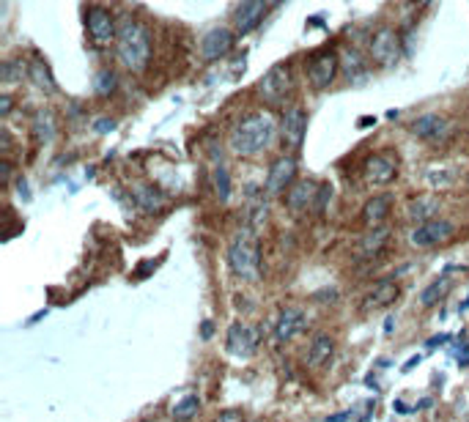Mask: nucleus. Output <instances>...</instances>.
<instances>
[{"label": "nucleus", "mask_w": 469, "mask_h": 422, "mask_svg": "<svg viewBox=\"0 0 469 422\" xmlns=\"http://www.w3.org/2000/svg\"><path fill=\"white\" fill-rule=\"evenodd\" d=\"M335 354V337L327 334V332H319L308 348V365L310 368H324L329 359Z\"/></svg>", "instance_id": "nucleus-19"}, {"label": "nucleus", "mask_w": 469, "mask_h": 422, "mask_svg": "<svg viewBox=\"0 0 469 422\" xmlns=\"http://www.w3.org/2000/svg\"><path fill=\"white\" fill-rule=\"evenodd\" d=\"M363 176L371 187H384L390 181H395L398 176V159L392 151H379V154H371L363 165Z\"/></svg>", "instance_id": "nucleus-6"}, {"label": "nucleus", "mask_w": 469, "mask_h": 422, "mask_svg": "<svg viewBox=\"0 0 469 422\" xmlns=\"http://www.w3.org/2000/svg\"><path fill=\"white\" fill-rule=\"evenodd\" d=\"M86 25H88V36H91V42H94L96 47H110V44H116V39H118V25H116V19H113V14H110L107 8H102V6L88 8Z\"/></svg>", "instance_id": "nucleus-5"}, {"label": "nucleus", "mask_w": 469, "mask_h": 422, "mask_svg": "<svg viewBox=\"0 0 469 422\" xmlns=\"http://www.w3.org/2000/svg\"><path fill=\"white\" fill-rule=\"evenodd\" d=\"M214 187H217L220 200H228V195H231V176H228V170L223 165L214 170Z\"/></svg>", "instance_id": "nucleus-28"}, {"label": "nucleus", "mask_w": 469, "mask_h": 422, "mask_svg": "<svg viewBox=\"0 0 469 422\" xmlns=\"http://www.w3.org/2000/svg\"><path fill=\"white\" fill-rule=\"evenodd\" d=\"M28 80H33V86L36 88H42V91H47L52 94L58 86H55V80H52V72H49V66L42 60V58H33L31 63H28Z\"/></svg>", "instance_id": "nucleus-23"}, {"label": "nucleus", "mask_w": 469, "mask_h": 422, "mask_svg": "<svg viewBox=\"0 0 469 422\" xmlns=\"http://www.w3.org/2000/svg\"><path fill=\"white\" fill-rule=\"evenodd\" d=\"M447 288H450V277H442V280L431 282V285L422 291L420 305H422V307H431V305H436V302H439V299L447 293Z\"/></svg>", "instance_id": "nucleus-26"}, {"label": "nucleus", "mask_w": 469, "mask_h": 422, "mask_svg": "<svg viewBox=\"0 0 469 422\" xmlns=\"http://www.w3.org/2000/svg\"><path fill=\"white\" fill-rule=\"evenodd\" d=\"M94 88H96V94H102V96H107L113 88H116V74L113 72H99L96 74V83H94Z\"/></svg>", "instance_id": "nucleus-29"}, {"label": "nucleus", "mask_w": 469, "mask_h": 422, "mask_svg": "<svg viewBox=\"0 0 469 422\" xmlns=\"http://www.w3.org/2000/svg\"><path fill=\"white\" fill-rule=\"evenodd\" d=\"M308 327V318H305V313L302 310H296V307H285L280 313V318H278V327H275V337L285 343V340H291V337H296L302 329Z\"/></svg>", "instance_id": "nucleus-18"}, {"label": "nucleus", "mask_w": 469, "mask_h": 422, "mask_svg": "<svg viewBox=\"0 0 469 422\" xmlns=\"http://www.w3.org/2000/svg\"><path fill=\"white\" fill-rule=\"evenodd\" d=\"M412 132H415L420 140L439 145V143L450 140V135H453V124H450L447 118L436 115V113H428V115H420V118L412 124Z\"/></svg>", "instance_id": "nucleus-9"}, {"label": "nucleus", "mask_w": 469, "mask_h": 422, "mask_svg": "<svg viewBox=\"0 0 469 422\" xmlns=\"http://www.w3.org/2000/svg\"><path fill=\"white\" fill-rule=\"evenodd\" d=\"M217 422H244V417H241L236 409H228V412H223V414L217 417Z\"/></svg>", "instance_id": "nucleus-30"}, {"label": "nucleus", "mask_w": 469, "mask_h": 422, "mask_svg": "<svg viewBox=\"0 0 469 422\" xmlns=\"http://www.w3.org/2000/svg\"><path fill=\"white\" fill-rule=\"evenodd\" d=\"M453 234H456L453 222H447V220H428V222H420L412 231L409 241L415 247H436V244H445L447 238H453Z\"/></svg>", "instance_id": "nucleus-10"}, {"label": "nucleus", "mask_w": 469, "mask_h": 422, "mask_svg": "<svg viewBox=\"0 0 469 422\" xmlns=\"http://www.w3.org/2000/svg\"><path fill=\"white\" fill-rule=\"evenodd\" d=\"M291 88H294V80H291V66L288 63H275L258 83V94L267 104L278 107L283 104L288 96H291Z\"/></svg>", "instance_id": "nucleus-4"}, {"label": "nucleus", "mask_w": 469, "mask_h": 422, "mask_svg": "<svg viewBox=\"0 0 469 422\" xmlns=\"http://www.w3.org/2000/svg\"><path fill=\"white\" fill-rule=\"evenodd\" d=\"M296 179V159L294 156H280L272 162L269 176H267V192L269 195H283Z\"/></svg>", "instance_id": "nucleus-12"}, {"label": "nucleus", "mask_w": 469, "mask_h": 422, "mask_svg": "<svg viewBox=\"0 0 469 422\" xmlns=\"http://www.w3.org/2000/svg\"><path fill=\"white\" fill-rule=\"evenodd\" d=\"M267 8H269V0H241L234 17L236 33H239V36H247L250 31H255V28L264 22Z\"/></svg>", "instance_id": "nucleus-11"}, {"label": "nucleus", "mask_w": 469, "mask_h": 422, "mask_svg": "<svg viewBox=\"0 0 469 422\" xmlns=\"http://www.w3.org/2000/svg\"><path fill=\"white\" fill-rule=\"evenodd\" d=\"M116 55H118L124 69H129L135 74L145 72V66L151 63V31L138 19L124 17L121 25H118Z\"/></svg>", "instance_id": "nucleus-2"}, {"label": "nucleus", "mask_w": 469, "mask_h": 422, "mask_svg": "<svg viewBox=\"0 0 469 422\" xmlns=\"http://www.w3.org/2000/svg\"><path fill=\"white\" fill-rule=\"evenodd\" d=\"M55 135V127H52V113H39L36 115V138L39 140L49 143Z\"/></svg>", "instance_id": "nucleus-27"}, {"label": "nucleus", "mask_w": 469, "mask_h": 422, "mask_svg": "<svg viewBox=\"0 0 469 422\" xmlns=\"http://www.w3.org/2000/svg\"><path fill=\"white\" fill-rule=\"evenodd\" d=\"M398 296H401V288H398V282H395V280L376 282L374 288L365 293L363 310H365V313H371V310H384V307H390V305H392Z\"/></svg>", "instance_id": "nucleus-17"}, {"label": "nucleus", "mask_w": 469, "mask_h": 422, "mask_svg": "<svg viewBox=\"0 0 469 422\" xmlns=\"http://www.w3.org/2000/svg\"><path fill=\"white\" fill-rule=\"evenodd\" d=\"M269 3H280V0H269Z\"/></svg>", "instance_id": "nucleus-32"}, {"label": "nucleus", "mask_w": 469, "mask_h": 422, "mask_svg": "<svg viewBox=\"0 0 469 422\" xmlns=\"http://www.w3.org/2000/svg\"><path fill=\"white\" fill-rule=\"evenodd\" d=\"M368 52H371V60L379 63V66H392L401 55V44H398V33L392 28H379L374 36H371V44H368Z\"/></svg>", "instance_id": "nucleus-7"}, {"label": "nucleus", "mask_w": 469, "mask_h": 422, "mask_svg": "<svg viewBox=\"0 0 469 422\" xmlns=\"http://www.w3.org/2000/svg\"><path fill=\"white\" fill-rule=\"evenodd\" d=\"M337 69H340V60L332 49H324V52H316L308 63V80L313 88H327L332 86V80L337 77Z\"/></svg>", "instance_id": "nucleus-8"}, {"label": "nucleus", "mask_w": 469, "mask_h": 422, "mask_svg": "<svg viewBox=\"0 0 469 422\" xmlns=\"http://www.w3.org/2000/svg\"><path fill=\"white\" fill-rule=\"evenodd\" d=\"M132 197H135L138 209L148 211V214L159 211V209L168 203V197L162 195V189L151 187V184H138V187H132Z\"/></svg>", "instance_id": "nucleus-22"}, {"label": "nucleus", "mask_w": 469, "mask_h": 422, "mask_svg": "<svg viewBox=\"0 0 469 422\" xmlns=\"http://www.w3.org/2000/svg\"><path fill=\"white\" fill-rule=\"evenodd\" d=\"M439 211V203L434 197H418L412 206H409V217L418 220V222H428L434 220V214Z\"/></svg>", "instance_id": "nucleus-25"}, {"label": "nucleus", "mask_w": 469, "mask_h": 422, "mask_svg": "<svg viewBox=\"0 0 469 422\" xmlns=\"http://www.w3.org/2000/svg\"><path fill=\"white\" fill-rule=\"evenodd\" d=\"M198 412H200V398H198V395H187V398H182V400L170 409V417L176 422H189Z\"/></svg>", "instance_id": "nucleus-24"}, {"label": "nucleus", "mask_w": 469, "mask_h": 422, "mask_svg": "<svg viewBox=\"0 0 469 422\" xmlns=\"http://www.w3.org/2000/svg\"><path fill=\"white\" fill-rule=\"evenodd\" d=\"M234 42H236L234 31H228V28H212L203 36V42H200V52H203L206 60H220V58H225L234 49Z\"/></svg>", "instance_id": "nucleus-15"}, {"label": "nucleus", "mask_w": 469, "mask_h": 422, "mask_svg": "<svg viewBox=\"0 0 469 422\" xmlns=\"http://www.w3.org/2000/svg\"><path fill=\"white\" fill-rule=\"evenodd\" d=\"M228 266L239 280H258L261 277V250H258V238L250 228L239 231L228 247Z\"/></svg>", "instance_id": "nucleus-3"}, {"label": "nucleus", "mask_w": 469, "mask_h": 422, "mask_svg": "<svg viewBox=\"0 0 469 422\" xmlns=\"http://www.w3.org/2000/svg\"><path fill=\"white\" fill-rule=\"evenodd\" d=\"M319 189H321V184H316V181H296V184H291L288 192H285V206H288L294 214H302V211H308V209H316Z\"/></svg>", "instance_id": "nucleus-14"}, {"label": "nucleus", "mask_w": 469, "mask_h": 422, "mask_svg": "<svg viewBox=\"0 0 469 422\" xmlns=\"http://www.w3.org/2000/svg\"><path fill=\"white\" fill-rule=\"evenodd\" d=\"M225 343H228V351H231V354H236V357H250V354H255V348H258V332L253 327H247V324H231Z\"/></svg>", "instance_id": "nucleus-16"}, {"label": "nucleus", "mask_w": 469, "mask_h": 422, "mask_svg": "<svg viewBox=\"0 0 469 422\" xmlns=\"http://www.w3.org/2000/svg\"><path fill=\"white\" fill-rule=\"evenodd\" d=\"M387 241H390V228H384V225L368 228V234L363 236L360 244H357V255L360 258H376L387 247Z\"/></svg>", "instance_id": "nucleus-20"}, {"label": "nucleus", "mask_w": 469, "mask_h": 422, "mask_svg": "<svg viewBox=\"0 0 469 422\" xmlns=\"http://www.w3.org/2000/svg\"><path fill=\"white\" fill-rule=\"evenodd\" d=\"M280 132L283 140L288 143L291 148H299L305 143V132H308V113L302 107H288L283 113Z\"/></svg>", "instance_id": "nucleus-13"}, {"label": "nucleus", "mask_w": 469, "mask_h": 422, "mask_svg": "<svg viewBox=\"0 0 469 422\" xmlns=\"http://www.w3.org/2000/svg\"><path fill=\"white\" fill-rule=\"evenodd\" d=\"M0 102H3V104H0V113H3V115H8V110H11V99H8V96H3Z\"/></svg>", "instance_id": "nucleus-31"}, {"label": "nucleus", "mask_w": 469, "mask_h": 422, "mask_svg": "<svg viewBox=\"0 0 469 422\" xmlns=\"http://www.w3.org/2000/svg\"><path fill=\"white\" fill-rule=\"evenodd\" d=\"M390 211H392V197H390V195H374V197L363 206V222H365L368 228H376V225H381V222L390 217Z\"/></svg>", "instance_id": "nucleus-21"}, {"label": "nucleus", "mask_w": 469, "mask_h": 422, "mask_svg": "<svg viewBox=\"0 0 469 422\" xmlns=\"http://www.w3.org/2000/svg\"><path fill=\"white\" fill-rule=\"evenodd\" d=\"M275 118L264 110H255V113H247L239 118L231 135H228V145L231 151L239 156H258L261 151H267L272 140H275Z\"/></svg>", "instance_id": "nucleus-1"}]
</instances>
